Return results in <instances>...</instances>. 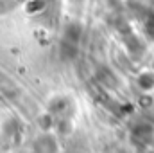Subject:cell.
Listing matches in <instances>:
<instances>
[{
    "label": "cell",
    "instance_id": "obj_1",
    "mask_svg": "<svg viewBox=\"0 0 154 153\" xmlns=\"http://www.w3.org/2000/svg\"><path fill=\"white\" fill-rule=\"evenodd\" d=\"M147 29H149V31H151V33L154 34V16L151 18V20H149V24H147Z\"/></svg>",
    "mask_w": 154,
    "mask_h": 153
}]
</instances>
